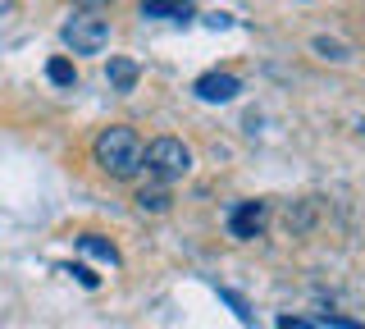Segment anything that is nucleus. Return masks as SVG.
<instances>
[{
	"instance_id": "obj_5",
	"label": "nucleus",
	"mask_w": 365,
	"mask_h": 329,
	"mask_svg": "<svg viewBox=\"0 0 365 329\" xmlns=\"http://www.w3.org/2000/svg\"><path fill=\"white\" fill-rule=\"evenodd\" d=\"M192 92H197L201 101H210V106H224V101H233L237 92H242V83H237L233 74H201Z\"/></svg>"
},
{
	"instance_id": "obj_14",
	"label": "nucleus",
	"mask_w": 365,
	"mask_h": 329,
	"mask_svg": "<svg viewBox=\"0 0 365 329\" xmlns=\"http://www.w3.org/2000/svg\"><path fill=\"white\" fill-rule=\"evenodd\" d=\"M324 325H329V329H365V325H356V320H342V315H324Z\"/></svg>"
},
{
	"instance_id": "obj_7",
	"label": "nucleus",
	"mask_w": 365,
	"mask_h": 329,
	"mask_svg": "<svg viewBox=\"0 0 365 329\" xmlns=\"http://www.w3.org/2000/svg\"><path fill=\"white\" fill-rule=\"evenodd\" d=\"M106 78H110L114 92H133V87H137V64L123 60V55H114V60L106 64Z\"/></svg>"
},
{
	"instance_id": "obj_8",
	"label": "nucleus",
	"mask_w": 365,
	"mask_h": 329,
	"mask_svg": "<svg viewBox=\"0 0 365 329\" xmlns=\"http://www.w3.org/2000/svg\"><path fill=\"white\" fill-rule=\"evenodd\" d=\"M78 247H83L87 256L106 260V265H119V247H114V243H106L101 233H83V238H78Z\"/></svg>"
},
{
	"instance_id": "obj_11",
	"label": "nucleus",
	"mask_w": 365,
	"mask_h": 329,
	"mask_svg": "<svg viewBox=\"0 0 365 329\" xmlns=\"http://www.w3.org/2000/svg\"><path fill=\"white\" fill-rule=\"evenodd\" d=\"M315 51L324 55V60H347V46H338V41H329V37H315Z\"/></svg>"
},
{
	"instance_id": "obj_1",
	"label": "nucleus",
	"mask_w": 365,
	"mask_h": 329,
	"mask_svg": "<svg viewBox=\"0 0 365 329\" xmlns=\"http://www.w3.org/2000/svg\"><path fill=\"white\" fill-rule=\"evenodd\" d=\"M91 156H96V165L106 169L110 178H133L137 169H142V156H146V146H142V138H137L133 128L114 123V128H106V133L96 138V146H91Z\"/></svg>"
},
{
	"instance_id": "obj_19",
	"label": "nucleus",
	"mask_w": 365,
	"mask_h": 329,
	"mask_svg": "<svg viewBox=\"0 0 365 329\" xmlns=\"http://www.w3.org/2000/svg\"><path fill=\"white\" fill-rule=\"evenodd\" d=\"M361 133H365V119H361Z\"/></svg>"
},
{
	"instance_id": "obj_9",
	"label": "nucleus",
	"mask_w": 365,
	"mask_h": 329,
	"mask_svg": "<svg viewBox=\"0 0 365 329\" xmlns=\"http://www.w3.org/2000/svg\"><path fill=\"white\" fill-rule=\"evenodd\" d=\"M137 206L160 215V211H169V192L165 188H142V192H137Z\"/></svg>"
},
{
	"instance_id": "obj_4",
	"label": "nucleus",
	"mask_w": 365,
	"mask_h": 329,
	"mask_svg": "<svg viewBox=\"0 0 365 329\" xmlns=\"http://www.w3.org/2000/svg\"><path fill=\"white\" fill-rule=\"evenodd\" d=\"M265 224H269V206H265V201H242V206H233V215H228V233H233L237 243L260 238Z\"/></svg>"
},
{
	"instance_id": "obj_6",
	"label": "nucleus",
	"mask_w": 365,
	"mask_h": 329,
	"mask_svg": "<svg viewBox=\"0 0 365 329\" xmlns=\"http://www.w3.org/2000/svg\"><path fill=\"white\" fill-rule=\"evenodd\" d=\"M142 14L146 19H169V24H187L197 14L192 0H142Z\"/></svg>"
},
{
	"instance_id": "obj_10",
	"label": "nucleus",
	"mask_w": 365,
	"mask_h": 329,
	"mask_svg": "<svg viewBox=\"0 0 365 329\" xmlns=\"http://www.w3.org/2000/svg\"><path fill=\"white\" fill-rule=\"evenodd\" d=\"M46 78H51L55 87H73L78 83V69L68 60H51V64H46Z\"/></svg>"
},
{
	"instance_id": "obj_2",
	"label": "nucleus",
	"mask_w": 365,
	"mask_h": 329,
	"mask_svg": "<svg viewBox=\"0 0 365 329\" xmlns=\"http://www.w3.org/2000/svg\"><path fill=\"white\" fill-rule=\"evenodd\" d=\"M142 165L151 169L160 183H174V178H182V174L192 169V151H187V146H182L178 138H155L151 146H146Z\"/></svg>"
},
{
	"instance_id": "obj_16",
	"label": "nucleus",
	"mask_w": 365,
	"mask_h": 329,
	"mask_svg": "<svg viewBox=\"0 0 365 329\" xmlns=\"http://www.w3.org/2000/svg\"><path fill=\"white\" fill-rule=\"evenodd\" d=\"M78 9H106V5H114V0H73Z\"/></svg>"
},
{
	"instance_id": "obj_13",
	"label": "nucleus",
	"mask_w": 365,
	"mask_h": 329,
	"mask_svg": "<svg viewBox=\"0 0 365 329\" xmlns=\"http://www.w3.org/2000/svg\"><path fill=\"white\" fill-rule=\"evenodd\" d=\"M220 298H224V302H228V306H233V311H237V320H242V325H251V311H247V302L237 298V293H228V288H220Z\"/></svg>"
},
{
	"instance_id": "obj_17",
	"label": "nucleus",
	"mask_w": 365,
	"mask_h": 329,
	"mask_svg": "<svg viewBox=\"0 0 365 329\" xmlns=\"http://www.w3.org/2000/svg\"><path fill=\"white\" fill-rule=\"evenodd\" d=\"M279 329H311V325H306V320H292V315H283Z\"/></svg>"
},
{
	"instance_id": "obj_15",
	"label": "nucleus",
	"mask_w": 365,
	"mask_h": 329,
	"mask_svg": "<svg viewBox=\"0 0 365 329\" xmlns=\"http://www.w3.org/2000/svg\"><path fill=\"white\" fill-rule=\"evenodd\" d=\"M233 24V14H220V9H215V14H205V28H228Z\"/></svg>"
},
{
	"instance_id": "obj_3",
	"label": "nucleus",
	"mask_w": 365,
	"mask_h": 329,
	"mask_svg": "<svg viewBox=\"0 0 365 329\" xmlns=\"http://www.w3.org/2000/svg\"><path fill=\"white\" fill-rule=\"evenodd\" d=\"M60 37H64V46H73V55H96V51H106V41H110V24L96 19V9H83L78 19L64 24Z\"/></svg>"
},
{
	"instance_id": "obj_18",
	"label": "nucleus",
	"mask_w": 365,
	"mask_h": 329,
	"mask_svg": "<svg viewBox=\"0 0 365 329\" xmlns=\"http://www.w3.org/2000/svg\"><path fill=\"white\" fill-rule=\"evenodd\" d=\"M5 9H14V0H0V14H5Z\"/></svg>"
},
{
	"instance_id": "obj_12",
	"label": "nucleus",
	"mask_w": 365,
	"mask_h": 329,
	"mask_svg": "<svg viewBox=\"0 0 365 329\" xmlns=\"http://www.w3.org/2000/svg\"><path fill=\"white\" fill-rule=\"evenodd\" d=\"M60 270H64V275H73L78 283H83V288H101V279H96V275H91V270H87V265H60Z\"/></svg>"
}]
</instances>
